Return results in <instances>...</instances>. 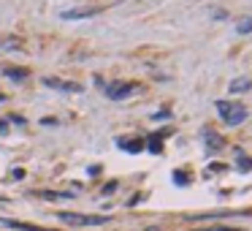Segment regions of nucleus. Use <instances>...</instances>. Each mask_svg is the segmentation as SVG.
I'll return each instance as SVG.
<instances>
[{"instance_id": "nucleus-17", "label": "nucleus", "mask_w": 252, "mask_h": 231, "mask_svg": "<svg viewBox=\"0 0 252 231\" xmlns=\"http://www.w3.org/2000/svg\"><path fill=\"white\" fill-rule=\"evenodd\" d=\"M204 231H239V229H230V226H214V229H204Z\"/></svg>"}, {"instance_id": "nucleus-4", "label": "nucleus", "mask_w": 252, "mask_h": 231, "mask_svg": "<svg viewBox=\"0 0 252 231\" xmlns=\"http://www.w3.org/2000/svg\"><path fill=\"white\" fill-rule=\"evenodd\" d=\"M44 84H46V87H54V90H63V93H82V87H79V84L60 82V79H54V77H44Z\"/></svg>"}, {"instance_id": "nucleus-2", "label": "nucleus", "mask_w": 252, "mask_h": 231, "mask_svg": "<svg viewBox=\"0 0 252 231\" xmlns=\"http://www.w3.org/2000/svg\"><path fill=\"white\" fill-rule=\"evenodd\" d=\"M63 223L68 226H103L109 223V218H103V215H76V212H60L57 215Z\"/></svg>"}, {"instance_id": "nucleus-10", "label": "nucleus", "mask_w": 252, "mask_h": 231, "mask_svg": "<svg viewBox=\"0 0 252 231\" xmlns=\"http://www.w3.org/2000/svg\"><path fill=\"white\" fill-rule=\"evenodd\" d=\"M236 166H239L241 172H252V158H247L244 153H236Z\"/></svg>"}, {"instance_id": "nucleus-13", "label": "nucleus", "mask_w": 252, "mask_h": 231, "mask_svg": "<svg viewBox=\"0 0 252 231\" xmlns=\"http://www.w3.org/2000/svg\"><path fill=\"white\" fill-rule=\"evenodd\" d=\"M236 33H252V19H239V25H236Z\"/></svg>"}, {"instance_id": "nucleus-19", "label": "nucleus", "mask_w": 252, "mask_h": 231, "mask_svg": "<svg viewBox=\"0 0 252 231\" xmlns=\"http://www.w3.org/2000/svg\"><path fill=\"white\" fill-rule=\"evenodd\" d=\"M6 130H8V123L6 120H0V133H6Z\"/></svg>"}, {"instance_id": "nucleus-14", "label": "nucleus", "mask_w": 252, "mask_h": 231, "mask_svg": "<svg viewBox=\"0 0 252 231\" xmlns=\"http://www.w3.org/2000/svg\"><path fill=\"white\" fill-rule=\"evenodd\" d=\"M174 182H176V185H182V188H184V185H190V180L184 177V172H174Z\"/></svg>"}, {"instance_id": "nucleus-7", "label": "nucleus", "mask_w": 252, "mask_h": 231, "mask_svg": "<svg viewBox=\"0 0 252 231\" xmlns=\"http://www.w3.org/2000/svg\"><path fill=\"white\" fill-rule=\"evenodd\" d=\"M201 136H204V142H206V153H209V155L214 153L217 147H223V136H217L214 130L204 128V133H201Z\"/></svg>"}, {"instance_id": "nucleus-12", "label": "nucleus", "mask_w": 252, "mask_h": 231, "mask_svg": "<svg viewBox=\"0 0 252 231\" xmlns=\"http://www.w3.org/2000/svg\"><path fill=\"white\" fill-rule=\"evenodd\" d=\"M147 147H149V153H155V155L163 153V142H160L158 136H149V139H147Z\"/></svg>"}, {"instance_id": "nucleus-11", "label": "nucleus", "mask_w": 252, "mask_h": 231, "mask_svg": "<svg viewBox=\"0 0 252 231\" xmlns=\"http://www.w3.org/2000/svg\"><path fill=\"white\" fill-rule=\"evenodd\" d=\"M6 74L8 79H14V82H22V79H27V71H24V68H6Z\"/></svg>"}, {"instance_id": "nucleus-15", "label": "nucleus", "mask_w": 252, "mask_h": 231, "mask_svg": "<svg viewBox=\"0 0 252 231\" xmlns=\"http://www.w3.org/2000/svg\"><path fill=\"white\" fill-rule=\"evenodd\" d=\"M211 17H214V19H228V11H225V8H214Z\"/></svg>"}, {"instance_id": "nucleus-3", "label": "nucleus", "mask_w": 252, "mask_h": 231, "mask_svg": "<svg viewBox=\"0 0 252 231\" xmlns=\"http://www.w3.org/2000/svg\"><path fill=\"white\" fill-rule=\"evenodd\" d=\"M98 14V8H68V11H60L63 19H70V22H76V19H90Z\"/></svg>"}, {"instance_id": "nucleus-6", "label": "nucleus", "mask_w": 252, "mask_h": 231, "mask_svg": "<svg viewBox=\"0 0 252 231\" xmlns=\"http://www.w3.org/2000/svg\"><path fill=\"white\" fill-rule=\"evenodd\" d=\"M117 147L122 150V153L136 155V153H141V150H144V142H138V139H125V136H119V139H117Z\"/></svg>"}, {"instance_id": "nucleus-18", "label": "nucleus", "mask_w": 252, "mask_h": 231, "mask_svg": "<svg viewBox=\"0 0 252 231\" xmlns=\"http://www.w3.org/2000/svg\"><path fill=\"white\" fill-rule=\"evenodd\" d=\"M112 190H117V182H106L103 185V193H112Z\"/></svg>"}, {"instance_id": "nucleus-16", "label": "nucleus", "mask_w": 252, "mask_h": 231, "mask_svg": "<svg viewBox=\"0 0 252 231\" xmlns=\"http://www.w3.org/2000/svg\"><path fill=\"white\" fill-rule=\"evenodd\" d=\"M171 117V112H155L152 114V120H168Z\"/></svg>"}, {"instance_id": "nucleus-20", "label": "nucleus", "mask_w": 252, "mask_h": 231, "mask_svg": "<svg viewBox=\"0 0 252 231\" xmlns=\"http://www.w3.org/2000/svg\"><path fill=\"white\" fill-rule=\"evenodd\" d=\"M0 101H6V95H3V93H0Z\"/></svg>"}, {"instance_id": "nucleus-8", "label": "nucleus", "mask_w": 252, "mask_h": 231, "mask_svg": "<svg viewBox=\"0 0 252 231\" xmlns=\"http://www.w3.org/2000/svg\"><path fill=\"white\" fill-rule=\"evenodd\" d=\"M250 84H252V79L250 77H239V79H233V82H230V93H247V90H250Z\"/></svg>"}, {"instance_id": "nucleus-9", "label": "nucleus", "mask_w": 252, "mask_h": 231, "mask_svg": "<svg viewBox=\"0 0 252 231\" xmlns=\"http://www.w3.org/2000/svg\"><path fill=\"white\" fill-rule=\"evenodd\" d=\"M0 223H6V226H11V229H19V231H46V229H38V226H30V223H19V220H0Z\"/></svg>"}, {"instance_id": "nucleus-5", "label": "nucleus", "mask_w": 252, "mask_h": 231, "mask_svg": "<svg viewBox=\"0 0 252 231\" xmlns=\"http://www.w3.org/2000/svg\"><path fill=\"white\" fill-rule=\"evenodd\" d=\"M133 93H136V84H117V87L106 90V95L114 98V101H122V98H128V95H133Z\"/></svg>"}, {"instance_id": "nucleus-1", "label": "nucleus", "mask_w": 252, "mask_h": 231, "mask_svg": "<svg viewBox=\"0 0 252 231\" xmlns=\"http://www.w3.org/2000/svg\"><path fill=\"white\" fill-rule=\"evenodd\" d=\"M217 112H220V117L225 120V125H239V123H244V120L250 117L244 106L228 103V101H217Z\"/></svg>"}]
</instances>
